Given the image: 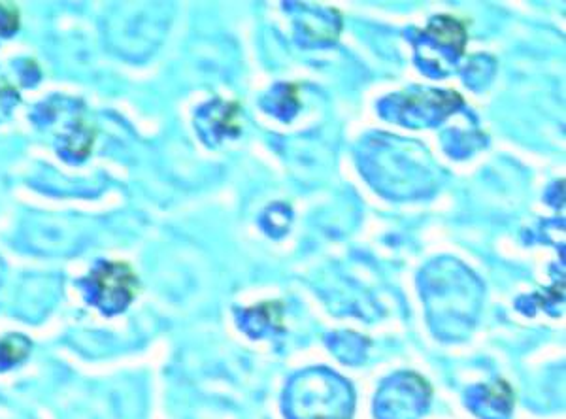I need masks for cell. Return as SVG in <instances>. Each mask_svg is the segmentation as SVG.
<instances>
[{"label": "cell", "mask_w": 566, "mask_h": 419, "mask_svg": "<svg viewBox=\"0 0 566 419\" xmlns=\"http://www.w3.org/2000/svg\"><path fill=\"white\" fill-rule=\"evenodd\" d=\"M97 302L104 312H119L129 306L138 293V276L131 265L114 261L102 265L93 276Z\"/></svg>", "instance_id": "6da1fadb"}, {"label": "cell", "mask_w": 566, "mask_h": 419, "mask_svg": "<svg viewBox=\"0 0 566 419\" xmlns=\"http://www.w3.org/2000/svg\"><path fill=\"white\" fill-rule=\"evenodd\" d=\"M31 350V342L21 335L6 336L0 340V361L12 365L23 361Z\"/></svg>", "instance_id": "7a4b0ae2"}, {"label": "cell", "mask_w": 566, "mask_h": 419, "mask_svg": "<svg viewBox=\"0 0 566 419\" xmlns=\"http://www.w3.org/2000/svg\"><path fill=\"white\" fill-rule=\"evenodd\" d=\"M0 12H2V27L6 33H14L19 27V16H17V8L14 4H0Z\"/></svg>", "instance_id": "3957f363"}]
</instances>
